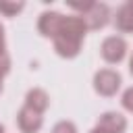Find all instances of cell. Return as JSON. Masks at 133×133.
Wrapping results in <instances>:
<instances>
[{"instance_id":"obj_13","label":"cell","mask_w":133,"mask_h":133,"mask_svg":"<svg viewBox=\"0 0 133 133\" xmlns=\"http://www.w3.org/2000/svg\"><path fill=\"white\" fill-rule=\"evenodd\" d=\"M52 133H77V127L71 123V121H60L54 125Z\"/></svg>"},{"instance_id":"obj_2","label":"cell","mask_w":133,"mask_h":133,"mask_svg":"<svg viewBox=\"0 0 133 133\" xmlns=\"http://www.w3.org/2000/svg\"><path fill=\"white\" fill-rule=\"evenodd\" d=\"M121 83H123L121 75L112 69H100L94 75V89L104 98L116 96V91L121 89Z\"/></svg>"},{"instance_id":"obj_1","label":"cell","mask_w":133,"mask_h":133,"mask_svg":"<svg viewBox=\"0 0 133 133\" xmlns=\"http://www.w3.org/2000/svg\"><path fill=\"white\" fill-rule=\"evenodd\" d=\"M87 25L79 15H71L62 19L58 33L54 35V52L60 58H75L81 52V44L85 39Z\"/></svg>"},{"instance_id":"obj_8","label":"cell","mask_w":133,"mask_h":133,"mask_svg":"<svg viewBox=\"0 0 133 133\" xmlns=\"http://www.w3.org/2000/svg\"><path fill=\"white\" fill-rule=\"evenodd\" d=\"M114 25L123 33H133V0L118 6V10L114 15Z\"/></svg>"},{"instance_id":"obj_12","label":"cell","mask_w":133,"mask_h":133,"mask_svg":"<svg viewBox=\"0 0 133 133\" xmlns=\"http://www.w3.org/2000/svg\"><path fill=\"white\" fill-rule=\"evenodd\" d=\"M121 104H123V108H125L127 112L133 114V87H127V89L123 91V96H121Z\"/></svg>"},{"instance_id":"obj_5","label":"cell","mask_w":133,"mask_h":133,"mask_svg":"<svg viewBox=\"0 0 133 133\" xmlns=\"http://www.w3.org/2000/svg\"><path fill=\"white\" fill-rule=\"evenodd\" d=\"M81 19L85 21L87 29H102V27H106L108 21H110V8H108V4H104V2H94L91 8H89L85 15H81Z\"/></svg>"},{"instance_id":"obj_7","label":"cell","mask_w":133,"mask_h":133,"mask_svg":"<svg viewBox=\"0 0 133 133\" xmlns=\"http://www.w3.org/2000/svg\"><path fill=\"white\" fill-rule=\"evenodd\" d=\"M98 127L106 129L108 133H125V131H127V118H125L121 112L108 110V112L100 114V118H98Z\"/></svg>"},{"instance_id":"obj_9","label":"cell","mask_w":133,"mask_h":133,"mask_svg":"<svg viewBox=\"0 0 133 133\" xmlns=\"http://www.w3.org/2000/svg\"><path fill=\"white\" fill-rule=\"evenodd\" d=\"M25 106H29V108H33V110H37V112L44 114V112L48 110V106H50V98H48V94H46L44 89L33 87V89H29L27 96H25Z\"/></svg>"},{"instance_id":"obj_15","label":"cell","mask_w":133,"mask_h":133,"mask_svg":"<svg viewBox=\"0 0 133 133\" xmlns=\"http://www.w3.org/2000/svg\"><path fill=\"white\" fill-rule=\"evenodd\" d=\"M89 133H108V131H106V129H102V127H98V125H96V127H94V129H91V131H89Z\"/></svg>"},{"instance_id":"obj_16","label":"cell","mask_w":133,"mask_h":133,"mask_svg":"<svg viewBox=\"0 0 133 133\" xmlns=\"http://www.w3.org/2000/svg\"><path fill=\"white\" fill-rule=\"evenodd\" d=\"M129 71H131V75H133V54H131V60H129Z\"/></svg>"},{"instance_id":"obj_6","label":"cell","mask_w":133,"mask_h":133,"mask_svg":"<svg viewBox=\"0 0 133 133\" xmlns=\"http://www.w3.org/2000/svg\"><path fill=\"white\" fill-rule=\"evenodd\" d=\"M62 19H64V15H60L56 10H44L39 15V21H37V31L44 37H52L54 39V35L58 33V29L62 25Z\"/></svg>"},{"instance_id":"obj_11","label":"cell","mask_w":133,"mask_h":133,"mask_svg":"<svg viewBox=\"0 0 133 133\" xmlns=\"http://www.w3.org/2000/svg\"><path fill=\"white\" fill-rule=\"evenodd\" d=\"M10 73V58L8 54L0 56V94H2V87H4V77Z\"/></svg>"},{"instance_id":"obj_3","label":"cell","mask_w":133,"mask_h":133,"mask_svg":"<svg viewBox=\"0 0 133 133\" xmlns=\"http://www.w3.org/2000/svg\"><path fill=\"white\" fill-rule=\"evenodd\" d=\"M100 54L106 62L110 64H118L125 56H127V42L121 35H108L102 46H100Z\"/></svg>"},{"instance_id":"obj_4","label":"cell","mask_w":133,"mask_h":133,"mask_svg":"<svg viewBox=\"0 0 133 133\" xmlns=\"http://www.w3.org/2000/svg\"><path fill=\"white\" fill-rule=\"evenodd\" d=\"M17 125H19L21 133H39V129L44 125V116H42V112L23 104V108L17 114Z\"/></svg>"},{"instance_id":"obj_17","label":"cell","mask_w":133,"mask_h":133,"mask_svg":"<svg viewBox=\"0 0 133 133\" xmlns=\"http://www.w3.org/2000/svg\"><path fill=\"white\" fill-rule=\"evenodd\" d=\"M0 133H4V127H2V125H0Z\"/></svg>"},{"instance_id":"obj_10","label":"cell","mask_w":133,"mask_h":133,"mask_svg":"<svg viewBox=\"0 0 133 133\" xmlns=\"http://www.w3.org/2000/svg\"><path fill=\"white\" fill-rule=\"evenodd\" d=\"M23 8H25V2H6V0L0 2V12H2L4 17H15V15H19Z\"/></svg>"},{"instance_id":"obj_14","label":"cell","mask_w":133,"mask_h":133,"mask_svg":"<svg viewBox=\"0 0 133 133\" xmlns=\"http://www.w3.org/2000/svg\"><path fill=\"white\" fill-rule=\"evenodd\" d=\"M6 54V37H4V27L0 23V56Z\"/></svg>"}]
</instances>
